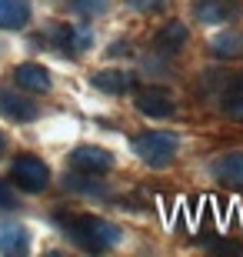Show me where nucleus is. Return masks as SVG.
Masks as SVG:
<instances>
[{
  "instance_id": "1a4fd4ad",
  "label": "nucleus",
  "mask_w": 243,
  "mask_h": 257,
  "mask_svg": "<svg viewBox=\"0 0 243 257\" xmlns=\"http://www.w3.org/2000/svg\"><path fill=\"white\" fill-rule=\"evenodd\" d=\"M14 80H17L20 90H30V94H47L50 90V74L40 64H20L14 70Z\"/></svg>"
},
{
  "instance_id": "6e6552de",
  "label": "nucleus",
  "mask_w": 243,
  "mask_h": 257,
  "mask_svg": "<svg viewBox=\"0 0 243 257\" xmlns=\"http://www.w3.org/2000/svg\"><path fill=\"white\" fill-rule=\"evenodd\" d=\"M0 114L10 117L14 124H27L37 117V107L30 104V97H20L14 90H0Z\"/></svg>"
},
{
  "instance_id": "20e7f679",
  "label": "nucleus",
  "mask_w": 243,
  "mask_h": 257,
  "mask_svg": "<svg viewBox=\"0 0 243 257\" xmlns=\"http://www.w3.org/2000/svg\"><path fill=\"white\" fill-rule=\"evenodd\" d=\"M190 10L200 24H226L243 14V4L240 0H193Z\"/></svg>"
},
{
  "instance_id": "6ab92c4d",
  "label": "nucleus",
  "mask_w": 243,
  "mask_h": 257,
  "mask_svg": "<svg viewBox=\"0 0 243 257\" xmlns=\"http://www.w3.org/2000/svg\"><path fill=\"white\" fill-rule=\"evenodd\" d=\"M163 0H130V7L133 10H157Z\"/></svg>"
},
{
  "instance_id": "f257e3e1",
  "label": "nucleus",
  "mask_w": 243,
  "mask_h": 257,
  "mask_svg": "<svg viewBox=\"0 0 243 257\" xmlns=\"http://www.w3.org/2000/svg\"><path fill=\"white\" fill-rule=\"evenodd\" d=\"M54 220L67 230V237L74 240L77 247L90 250V254H103L113 244H120V227L97 217V214H57Z\"/></svg>"
},
{
  "instance_id": "f8f14e48",
  "label": "nucleus",
  "mask_w": 243,
  "mask_h": 257,
  "mask_svg": "<svg viewBox=\"0 0 243 257\" xmlns=\"http://www.w3.org/2000/svg\"><path fill=\"white\" fill-rule=\"evenodd\" d=\"M90 84L97 87V90H107V94H123V90H130V74L127 70H97L94 77H90Z\"/></svg>"
},
{
  "instance_id": "423d86ee",
  "label": "nucleus",
  "mask_w": 243,
  "mask_h": 257,
  "mask_svg": "<svg viewBox=\"0 0 243 257\" xmlns=\"http://www.w3.org/2000/svg\"><path fill=\"white\" fill-rule=\"evenodd\" d=\"M133 107L143 117H170L173 114V97L163 87H143L140 94L133 97Z\"/></svg>"
},
{
  "instance_id": "0eeeda50",
  "label": "nucleus",
  "mask_w": 243,
  "mask_h": 257,
  "mask_svg": "<svg viewBox=\"0 0 243 257\" xmlns=\"http://www.w3.org/2000/svg\"><path fill=\"white\" fill-rule=\"evenodd\" d=\"M210 174H213L220 184H230V187H243V154H223L210 164Z\"/></svg>"
},
{
  "instance_id": "a211bd4d",
  "label": "nucleus",
  "mask_w": 243,
  "mask_h": 257,
  "mask_svg": "<svg viewBox=\"0 0 243 257\" xmlns=\"http://www.w3.org/2000/svg\"><path fill=\"white\" fill-rule=\"evenodd\" d=\"M17 207H20L17 194L10 191V184H7V181H0V210H17Z\"/></svg>"
},
{
  "instance_id": "f3484780",
  "label": "nucleus",
  "mask_w": 243,
  "mask_h": 257,
  "mask_svg": "<svg viewBox=\"0 0 243 257\" xmlns=\"http://www.w3.org/2000/svg\"><path fill=\"white\" fill-rule=\"evenodd\" d=\"M67 10H74L77 17H100L110 7V0H64Z\"/></svg>"
},
{
  "instance_id": "aec40b11",
  "label": "nucleus",
  "mask_w": 243,
  "mask_h": 257,
  "mask_svg": "<svg viewBox=\"0 0 243 257\" xmlns=\"http://www.w3.org/2000/svg\"><path fill=\"white\" fill-rule=\"evenodd\" d=\"M7 151V137H4V134H0V154Z\"/></svg>"
},
{
  "instance_id": "39448f33",
  "label": "nucleus",
  "mask_w": 243,
  "mask_h": 257,
  "mask_svg": "<svg viewBox=\"0 0 243 257\" xmlns=\"http://www.w3.org/2000/svg\"><path fill=\"white\" fill-rule=\"evenodd\" d=\"M70 164L74 171H84V174H103L113 167V154L97 147V144H80L77 151H70Z\"/></svg>"
},
{
  "instance_id": "dca6fc26",
  "label": "nucleus",
  "mask_w": 243,
  "mask_h": 257,
  "mask_svg": "<svg viewBox=\"0 0 243 257\" xmlns=\"http://www.w3.org/2000/svg\"><path fill=\"white\" fill-rule=\"evenodd\" d=\"M67 187L77 194H87V197H107V187H103L100 181H94V174H84V171H77L67 177Z\"/></svg>"
},
{
  "instance_id": "7ed1b4c3",
  "label": "nucleus",
  "mask_w": 243,
  "mask_h": 257,
  "mask_svg": "<svg viewBox=\"0 0 243 257\" xmlns=\"http://www.w3.org/2000/svg\"><path fill=\"white\" fill-rule=\"evenodd\" d=\"M10 177H14V184H17L20 191L40 194L50 184V167L40 161V157H34V154H20V157H14V164H10Z\"/></svg>"
},
{
  "instance_id": "2eb2a0df",
  "label": "nucleus",
  "mask_w": 243,
  "mask_h": 257,
  "mask_svg": "<svg viewBox=\"0 0 243 257\" xmlns=\"http://www.w3.org/2000/svg\"><path fill=\"white\" fill-rule=\"evenodd\" d=\"M0 254H27V230L20 224L0 227Z\"/></svg>"
},
{
  "instance_id": "9b49d317",
  "label": "nucleus",
  "mask_w": 243,
  "mask_h": 257,
  "mask_svg": "<svg viewBox=\"0 0 243 257\" xmlns=\"http://www.w3.org/2000/svg\"><path fill=\"white\" fill-rule=\"evenodd\" d=\"M210 54L220 60H240L243 57V34L240 30H223L210 40Z\"/></svg>"
},
{
  "instance_id": "f03ea898",
  "label": "nucleus",
  "mask_w": 243,
  "mask_h": 257,
  "mask_svg": "<svg viewBox=\"0 0 243 257\" xmlns=\"http://www.w3.org/2000/svg\"><path fill=\"white\" fill-rule=\"evenodd\" d=\"M130 147L143 164H150V167H167V164H173V157H177L180 141L167 131H143L140 137H133Z\"/></svg>"
},
{
  "instance_id": "4468645a",
  "label": "nucleus",
  "mask_w": 243,
  "mask_h": 257,
  "mask_svg": "<svg viewBox=\"0 0 243 257\" xmlns=\"http://www.w3.org/2000/svg\"><path fill=\"white\" fill-rule=\"evenodd\" d=\"M153 44H157L160 54H177V50L187 44V27H183L180 20H170L167 27L157 34V40H153Z\"/></svg>"
},
{
  "instance_id": "ddd939ff",
  "label": "nucleus",
  "mask_w": 243,
  "mask_h": 257,
  "mask_svg": "<svg viewBox=\"0 0 243 257\" xmlns=\"http://www.w3.org/2000/svg\"><path fill=\"white\" fill-rule=\"evenodd\" d=\"M220 107H223L226 117L243 120V74L233 77V80L223 87V94H220Z\"/></svg>"
},
{
  "instance_id": "9d476101",
  "label": "nucleus",
  "mask_w": 243,
  "mask_h": 257,
  "mask_svg": "<svg viewBox=\"0 0 243 257\" xmlns=\"http://www.w3.org/2000/svg\"><path fill=\"white\" fill-rule=\"evenodd\" d=\"M30 24V0H0V30H24Z\"/></svg>"
}]
</instances>
